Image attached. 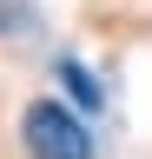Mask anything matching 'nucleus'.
Returning a JSON list of instances; mask_svg holds the SVG:
<instances>
[{
	"label": "nucleus",
	"mask_w": 152,
	"mask_h": 159,
	"mask_svg": "<svg viewBox=\"0 0 152 159\" xmlns=\"http://www.w3.org/2000/svg\"><path fill=\"white\" fill-rule=\"evenodd\" d=\"M20 146H27L33 159H93L86 126L60 106V99H40V106H27V119H20Z\"/></svg>",
	"instance_id": "f257e3e1"
},
{
	"label": "nucleus",
	"mask_w": 152,
	"mask_h": 159,
	"mask_svg": "<svg viewBox=\"0 0 152 159\" xmlns=\"http://www.w3.org/2000/svg\"><path fill=\"white\" fill-rule=\"evenodd\" d=\"M60 80L73 86V99H80L86 113H93V106H106V93H99V80H93V73L80 66V60H60Z\"/></svg>",
	"instance_id": "f03ea898"
}]
</instances>
